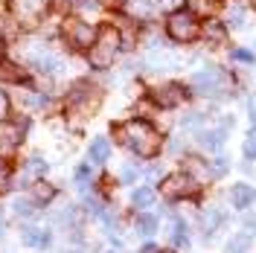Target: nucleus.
<instances>
[{
    "label": "nucleus",
    "instance_id": "obj_1",
    "mask_svg": "<svg viewBox=\"0 0 256 253\" xmlns=\"http://www.w3.org/2000/svg\"><path fill=\"white\" fill-rule=\"evenodd\" d=\"M111 140L122 146L140 160H154L163 152V131H160L152 120L143 116H128V120H114L111 122Z\"/></svg>",
    "mask_w": 256,
    "mask_h": 253
},
{
    "label": "nucleus",
    "instance_id": "obj_2",
    "mask_svg": "<svg viewBox=\"0 0 256 253\" xmlns=\"http://www.w3.org/2000/svg\"><path fill=\"white\" fill-rule=\"evenodd\" d=\"M102 102H105V90H102L94 79H76L62 94L64 122L73 128V131H82L84 126H90V122L96 120Z\"/></svg>",
    "mask_w": 256,
    "mask_h": 253
},
{
    "label": "nucleus",
    "instance_id": "obj_3",
    "mask_svg": "<svg viewBox=\"0 0 256 253\" xmlns=\"http://www.w3.org/2000/svg\"><path fill=\"white\" fill-rule=\"evenodd\" d=\"M122 52H126V50H122L120 30H116L114 24H108V20H102L94 47L84 52V62H88V67L96 70V73H108V70H114V64L120 62Z\"/></svg>",
    "mask_w": 256,
    "mask_h": 253
},
{
    "label": "nucleus",
    "instance_id": "obj_4",
    "mask_svg": "<svg viewBox=\"0 0 256 253\" xmlns=\"http://www.w3.org/2000/svg\"><path fill=\"white\" fill-rule=\"evenodd\" d=\"M96 35H99V24H96V20H88V18L73 15V12L58 18V44H62L67 52L84 56L88 50L94 47Z\"/></svg>",
    "mask_w": 256,
    "mask_h": 253
},
{
    "label": "nucleus",
    "instance_id": "obj_5",
    "mask_svg": "<svg viewBox=\"0 0 256 253\" xmlns=\"http://www.w3.org/2000/svg\"><path fill=\"white\" fill-rule=\"evenodd\" d=\"M32 131V116L30 114H12L6 122H0V158L15 160V154L24 148V142L30 140Z\"/></svg>",
    "mask_w": 256,
    "mask_h": 253
},
{
    "label": "nucleus",
    "instance_id": "obj_6",
    "mask_svg": "<svg viewBox=\"0 0 256 253\" xmlns=\"http://www.w3.org/2000/svg\"><path fill=\"white\" fill-rule=\"evenodd\" d=\"M186 88L192 96H224L233 90V79L224 67H201L190 76Z\"/></svg>",
    "mask_w": 256,
    "mask_h": 253
},
{
    "label": "nucleus",
    "instance_id": "obj_7",
    "mask_svg": "<svg viewBox=\"0 0 256 253\" xmlns=\"http://www.w3.org/2000/svg\"><path fill=\"white\" fill-rule=\"evenodd\" d=\"M163 32H166V38L172 41V44H195L198 38H201V24H198V18L192 15L190 9H175V12H169L166 15V24H163Z\"/></svg>",
    "mask_w": 256,
    "mask_h": 253
},
{
    "label": "nucleus",
    "instance_id": "obj_8",
    "mask_svg": "<svg viewBox=\"0 0 256 253\" xmlns=\"http://www.w3.org/2000/svg\"><path fill=\"white\" fill-rule=\"evenodd\" d=\"M12 96V108L18 114H47L52 105H56V96H50L47 90H41V88H35V84H24V88H15V90H9Z\"/></svg>",
    "mask_w": 256,
    "mask_h": 253
},
{
    "label": "nucleus",
    "instance_id": "obj_9",
    "mask_svg": "<svg viewBox=\"0 0 256 253\" xmlns=\"http://www.w3.org/2000/svg\"><path fill=\"white\" fill-rule=\"evenodd\" d=\"M158 192H163V198L175 204V201H192V198H198L201 186L192 180V174H186L184 169H178V172H169V174L160 178Z\"/></svg>",
    "mask_w": 256,
    "mask_h": 253
},
{
    "label": "nucleus",
    "instance_id": "obj_10",
    "mask_svg": "<svg viewBox=\"0 0 256 253\" xmlns=\"http://www.w3.org/2000/svg\"><path fill=\"white\" fill-rule=\"evenodd\" d=\"M146 96H148V102H152L158 111H175V108H180L192 94H190V88L180 84V82H160V84H152V88L146 90Z\"/></svg>",
    "mask_w": 256,
    "mask_h": 253
},
{
    "label": "nucleus",
    "instance_id": "obj_11",
    "mask_svg": "<svg viewBox=\"0 0 256 253\" xmlns=\"http://www.w3.org/2000/svg\"><path fill=\"white\" fill-rule=\"evenodd\" d=\"M18 238H20V244H24V248H30V250H50V248L56 244L52 227H44V224H38V222L20 224Z\"/></svg>",
    "mask_w": 256,
    "mask_h": 253
},
{
    "label": "nucleus",
    "instance_id": "obj_12",
    "mask_svg": "<svg viewBox=\"0 0 256 253\" xmlns=\"http://www.w3.org/2000/svg\"><path fill=\"white\" fill-rule=\"evenodd\" d=\"M30 82H32V73L20 62L9 58V56L0 62V88L15 90V88H24V84H30Z\"/></svg>",
    "mask_w": 256,
    "mask_h": 253
},
{
    "label": "nucleus",
    "instance_id": "obj_13",
    "mask_svg": "<svg viewBox=\"0 0 256 253\" xmlns=\"http://www.w3.org/2000/svg\"><path fill=\"white\" fill-rule=\"evenodd\" d=\"M9 216H15L20 224L26 222H38L41 218V212H44V206H38L35 201H32L26 192H18V195H12V201H9Z\"/></svg>",
    "mask_w": 256,
    "mask_h": 253
},
{
    "label": "nucleus",
    "instance_id": "obj_14",
    "mask_svg": "<svg viewBox=\"0 0 256 253\" xmlns=\"http://www.w3.org/2000/svg\"><path fill=\"white\" fill-rule=\"evenodd\" d=\"M99 178H102V169H99V166H94L88 158H84V160H76V166H73V184H76L79 195L96 190Z\"/></svg>",
    "mask_w": 256,
    "mask_h": 253
},
{
    "label": "nucleus",
    "instance_id": "obj_15",
    "mask_svg": "<svg viewBox=\"0 0 256 253\" xmlns=\"http://www.w3.org/2000/svg\"><path fill=\"white\" fill-rule=\"evenodd\" d=\"M122 15H128L131 20H137V24H148L152 18L158 15V0H120V6H116Z\"/></svg>",
    "mask_w": 256,
    "mask_h": 253
},
{
    "label": "nucleus",
    "instance_id": "obj_16",
    "mask_svg": "<svg viewBox=\"0 0 256 253\" xmlns=\"http://www.w3.org/2000/svg\"><path fill=\"white\" fill-rule=\"evenodd\" d=\"M198 224H201V233H204V242L212 238V233H218L224 224H227V212L222 206H204L198 212Z\"/></svg>",
    "mask_w": 256,
    "mask_h": 253
},
{
    "label": "nucleus",
    "instance_id": "obj_17",
    "mask_svg": "<svg viewBox=\"0 0 256 253\" xmlns=\"http://www.w3.org/2000/svg\"><path fill=\"white\" fill-rule=\"evenodd\" d=\"M169 248L172 250H186L192 244V236H190V224L184 222L180 216H175V212H169Z\"/></svg>",
    "mask_w": 256,
    "mask_h": 253
},
{
    "label": "nucleus",
    "instance_id": "obj_18",
    "mask_svg": "<svg viewBox=\"0 0 256 253\" xmlns=\"http://www.w3.org/2000/svg\"><path fill=\"white\" fill-rule=\"evenodd\" d=\"M111 158H114V140L108 137V134H96L94 140L88 142V160L102 169Z\"/></svg>",
    "mask_w": 256,
    "mask_h": 253
},
{
    "label": "nucleus",
    "instance_id": "obj_19",
    "mask_svg": "<svg viewBox=\"0 0 256 253\" xmlns=\"http://www.w3.org/2000/svg\"><path fill=\"white\" fill-rule=\"evenodd\" d=\"M195 146H198L201 152L216 154V152H222L224 146H227V131H224L222 126L218 128H201V131L195 134Z\"/></svg>",
    "mask_w": 256,
    "mask_h": 253
},
{
    "label": "nucleus",
    "instance_id": "obj_20",
    "mask_svg": "<svg viewBox=\"0 0 256 253\" xmlns=\"http://www.w3.org/2000/svg\"><path fill=\"white\" fill-rule=\"evenodd\" d=\"M20 38H24V24H20L9 9L0 12V41H3L6 47H12V44H18Z\"/></svg>",
    "mask_w": 256,
    "mask_h": 253
},
{
    "label": "nucleus",
    "instance_id": "obj_21",
    "mask_svg": "<svg viewBox=\"0 0 256 253\" xmlns=\"http://www.w3.org/2000/svg\"><path fill=\"white\" fill-rule=\"evenodd\" d=\"M26 195H30L38 206H44V210H47V206L52 204L58 195H62V192H58V186H56V184H50L47 178H41V180H35L30 190H26Z\"/></svg>",
    "mask_w": 256,
    "mask_h": 253
},
{
    "label": "nucleus",
    "instance_id": "obj_22",
    "mask_svg": "<svg viewBox=\"0 0 256 253\" xmlns=\"http://www.w3.org/2000/svg\"><path fill=\"white\" fill-rule=\"evenodd\" d=\"M227 24L224 20H216V18H210L207 24H201V41L207 44V47H224L227 44Z\"/></svg>",
    "mask_w": 256,
    "mask_h": 253
},
{
    "label": "nucleus",
    "instance_id": "obj_23",
    "mask_svg": "<svg viewBox=\"0 0 256 253\" xmlns=\"http://www.w3.org/2000/svg\"><path fill=\"white\" fill-rule=\"evenodd\" d=\"M20 169L30 174L32 180H41V178H47V174L52 172V163H50L41 152H30L26 158L20 160Z\"/></svg>",
    "mask_w": 256,
    "mask_h": 253
},
{
    "label": "nucleus",
    "instance_id": "obj_24",
    "mask_svg": "<svg viewBox=\"0 0 256 253\" xmlns=\"http://www.w3.org/2000/svg\"><path fill=\"white\" fill-rule=\"evenodd\" d=\"M184 172L192 174V180H195L201 190L216 180V178H212V169H210V163L207 160H201V158H186L184 160Z\"/></svg>",
    "mask_w": 256,
    "mask_h": 253
},
{
    "label": "nucleus",
    "instance_id": "obj_25",
    "mask_svg": "<svg viewBox=\"0 0 256 253\" xmlns=\"http://www.w3.org/2000/svg\"><path fill=\"white\" fill-rule=\"evenodd\" d=\"M250 204H256V186L244 184V180L233 184L230 186V206L233 210H250Z\"/></svg>",
    "mask_w": 256,
    "mask_h": 253
},
{
    "label": "nucleus",
    "instance_id": "obj_26",
    "mask_svg": "<svg viewBox=\"0 0 256 253\" xmlns=\"http://www.w3.org/2000/svg\"><path fill=\"white\" fill-rule=\"evenodd\" d=\"M154 204H158V186H154V184H140V186L131 190V206H134L137 212L152 210Z\"/></svg>",
    "mask_w": 256,
    "mask_h": 253
},
{
    "label": "nucleus",
    "instance_id": "obj_27",
    "mask_svg": "<svg viewBox=\"0 0 256 253\" xmlns=\"http://www.w3.org/2000/svg\"><path fill=\"white\" fill-rule=\"evenodd\" d=\"M134 233L143 238H154L160 230V218L154 216V212H148V210H143V212H134Z\"/></svg>",
    "mask_w": 256,
    "mask_h": 253
},
{
    "label": "nucleus",
    "instance_id": "obj_28",
    "mask_svg": "<svg viewBox=\"0 0 256 253\" xmlns=\"http://www.w3.org/2000/svg\"><path fill=\"white\" fill-rule=\"evenodd\" d=\"M184 9H190L198 20L201 18L210 20V18H216V12L222 9V0H184Z\"/></svg>",
    "mask_w": 256,
    "mask_h": 253
},
{
    "label": "nucleus",
    "instance_id": "obj_29",
    "mask_svg": "<svg viewBox=\"0 0 256 253\" xmlns=\"http://www.w3.org/2000/svg\"><path fill=\"white\" fill-rule=\"evenodd\" d=\"M73 15L96 20L99 15H108V6H105V0H76L73 3Z\"/></svg>",
    "mask_w": 256,
    "mask_h": 253
},
{
    "label": "nucleus",
    "instance_id": "obj_30",
    "mask_svg": "<svg viewBox=\"0 0 256 253\" xmlns=\"http://www.w3.org/2000/svg\"><path fill=\"white\" fill-rule=\"evenodd\" d=\"M224 24L227 30H248V9L239 6V3H227V15H224Z\"/></svg>",
    "mask_w": 256,
    "mask_h": 253
},
{
    "label": "nucleus",
    "instance_id": "obj_31",
    "mask_svg": "<svg viewBox=\"0 0 256 253\" xmlns=\"http://www.w3.org/2000/svg\"><path fill=\"white\" fill-rule=\"evenodd\" d=\"M250 248H254V238L248 233H233L224 244V253H250Z\"/></svg>",
    "mask_w": 256,
    "mask_h": 253
},
{
    "label": "nucleus",
    "instance_id": "obj_32",
    "mask_svg": "<svg viewBox=\"0 0 256 253\" xmlns=\"http://www.w3.org/2000/svg\"><path fill=\"white\" fill-rule=\"evenodd\" d=\"M15 163L6 158H0V195H6V192H12V178H15Z\"/></svg>",
    "mask_w": 256,
    "mask_h": 253
},
{
    "label": "nucleus",
    "instance_id": "obj_33",
    "mask_svg": "<svg viewBox=\"0 0 256 253\" xmlns=\"http://www.w3.org/2000/svg\"><path fill=\"white\" fill-rule=\"evenodd\" d=\"M137 178H140V169H137V166H131V163H126V166L116 172L114 180H116V186H134V184H137Z\"/></svg>",
    "mask_w": 256,
    "mask_h": 253
},
{
    "label": "nucleus",
    "instance_id": "obj_34",
    "mask_svg": "<svg viewBox=\"0 0 256 253\" xmlns=\"http://www.w3.org/2000/svg\"><path fill=\"white\" fill-rule=\"evenodd\" d=\"M204 120H207V116H204L201 111H190L184 120H180V128H184V131H195V134H198V131H201V126H204Z\"/></svg>",
    "mask_w": 256,
    "mask_h": 253
},
{
    "label": "nucleus",
    "instance_id": "obj_35",
    "mask_svg": "<svg viewBox=\"0 0 256 253\" xmlns=\"http://www.w3.org/2000/svg\"><path fill=\"white\" fill-rule=\"evenodd\" d=\"M73 3H76V0H47L50 15H56V18L70 15V12H73Z\"/></svg>",
    "mask_w": 256,
    "mask_h": 253
},
{
    "label": "nucleus",
    "instance_id": "obj_36",
    "mask_svg": "<svg viewBox=\"0 0 256 253\" xmlns=\"http://www.w3.org/2000/svg\"><path fill=\"white\" fill-rule=\"evenodd\" d=\"M12 114H15V108H12V96H9L6 88H0V122H6Z\"/></svg>",
    "mask_w": 256,
    "mask_h": 253
},
{
    "label": "nucleus",
    "instance_id": "obj_37",
    "mask_svg": "<svg viewBox=\"0 0 256 253\" xmlns=\"http://www.w3.org/2000/svg\"><path fill=\"white\" fill-rule=\"evenodd\" d=\"M230 58H233L236 64H248V67H254V64H256V56L250 52V50H244V47L230 50Z\"/></svg>",
    "mask_w": 256,
    "mask_h": 253
},
{
    "label": "nucleus",
    "instance_id": "obj_38",
    "mask_svg": "<svg viewBox=\"0 0 256 253\" xmlns=\"http://www.w3.org/2000/svg\"><path fill=\"white\" fill-rule=\"evenodd\" d=\"M210 169H212V178L218 180V178H224V174L230 172V160H227V158H216V160H210Z\"/></svg>",
    "mask_w": 256,
    "mask_h": 253
},
{
    "label": "nucleus",
    "instance_id": "obj_39",
    "mask_svg": "<svg viewBox=\"0 0 256 253\" xmlns=\"http://www.w3.org/2000/svg\"><path fill=\"white\" fill-rule=\"evenodd\" d=\"M242 154H244V160H256V131H250L248 140L242 142Z\"/></svg>",
    "mask_w": 256,
    "mask_h": 253
},
{
    "label": "nucleus",
    "instance_id": "obj_40",
    "mask_svg": "<svg viewBox=\"0 0 256 253\" xmlns=\"http://www.w3.org/2000/svg\"><path fill=\"white\" fill-rule=\"evenodd\" d=\"M242 233H248L250 238L256 236V216H244L242 218Z\"/></svg>",
    "mask_w": 256,
    "mask_h": 253
},
{
    "label": "nucleus",
    "instance_id": "obj_41",
    "mask_svg": "<svg viewBox=\"0 0 256 253\" xmlns=\"http://www.w3.org/2000/svg\"><path fill=\"white\" fill-rule=\"evenodd\" d=\"M6 233H9V210L0 206V242L6 238Z\"/></svg>",
    "mask_w": 256,
    "mask_h": 253
},
{
    "label": "nucleus",
    "instance_id": "obj_42",
    "mask_svg": "<svg viewBox=\"0 0 256 253\" xmlns=\"http://www.w3.org/2000/svg\"><path fill=\"white\" fill-rule=\"evenodd\" d=\"M248 116H250V122H254V131H256V94L248 96Z\"/></svg>",
    "mask_w": 256,
    "mask_h": 253
},
{
    "label": "nucleus",
    "instance_id": "obj_43",
    "mask_svg": "<svg viewBox=\"0 0 256 253\" xmlns=\"http://www.w3.org/2000/svg\"><path fill=\"white\" fill-rule=\"evenodd\" d=\"M158 250H160L158 244H154V242H152V238H146L143 244H140V250H137V253H158Z\"/></svg>",
    "mask_w": 256,
    "mask_h": 253
},
{
    "label": "nucleus",
    "instance_id": "obj_44",
    "mask_svg": "<svg viewBox=\"0 0 256 253\" xmlns=\"http://www.w3.org/2000/svg\"><path fill=\"white\" fill-rule=\"evenodd\" d=\"M6 56H9V47H6V44H3V41H0V62H3V58H6Z\"/></svg>",
    "mask_w": 256,
    "mask_h": 253
},
{
    "label": "nucleus",
    "instance_id": "obj_45",
    "mask_svg": "<svg viewBox=\"0 0 256 253\" xmlns=\"http://www.w3.org/2000/svg\"><path fill=\"white\" fill-rule=\"evenodd\" d=\"M105 6H108V12H111V9H116V6H120V0H105Z\"/></svg>",
    "mask_w": 256,
    "mask_h": 253
},
{
    "label": "nucleus",
    "instance_id": "obj_46",
    "mask_svg": "<svg viewBox=\"0 0 256 253\" xmlns=\"http://www.w3.org/2000/svg\"><path fill=\"white\" fill-rule=\"evenodd\" d=\"M158 253H175V250H172V248H160Z\"/></svg>",
    "mask_w": 256,
    "mask_h": 253
},
{
    "label": "nucleus",
    "instance_id": "obj_47",
    "mask_svg": "<svg viewBox=\"0 0 256 253\" xmlns=\"http://www.w3.org/2000/svg\"><path fill=\"white\" fill-rule=\"evenodd\" d=\"M250 3H254V9H256V0H250Z\"/></svg>",
    "mask_w": 256,
    "mask_h": 253
}]
</instances>
